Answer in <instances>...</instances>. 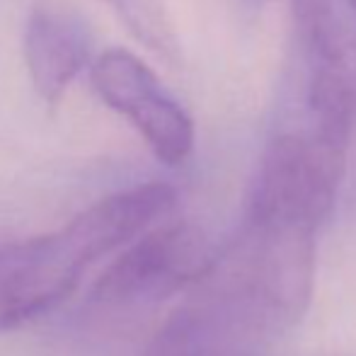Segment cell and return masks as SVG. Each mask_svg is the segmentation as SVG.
<instances>
[{
    "instance_id": "obj_1",
    "label": "cell",
    "mask_w": 356,
    "mask_h": 356,
    "mask_svg": "<svg viewBox=\"0 0 356 356\" xmlns=\"http://www.w3.org/2000/svg\"><path fill=\"white\" fill-rule=\"evenodd\" d=\"M347 150L313 131L279 134L259 160L245 218L315 235L334 207Z\"/></svg>"
},
{
    "instance_id": "obj_2",
    "label": "cell",
    "mask_w": 356,
    "mask_h": 356,
    "mask_svg": "<svg viewBox=\"0 0 356 356\" xmlns=\"http://www.w3.org/2000/svg\"><path fill=\"white\" fill-rule=\"evenodd\" d=\"M211 267L207 238L197 225H160L138 238L99 274L92 298L104 305L155 303L207 279Z\"/></svg>"
},
{
    "instance_id": "obj_3",
    "label": "cell",
    "mask_w": 356,
    "mask_h": 356,
    "mask_svg": "<svg viewBox=\"0 0 356 356\" xmlns=\"http://www.w3.org/2000/svg\"><path fill=\"white\" fill-rule=\"evenodd\" d=\"M90 83L109 109L141 134L160 163L182 165L192 155V117L136 54L127 49L99 54L90 66Z\"/></svg>"
},
{
    "instance_id": "obj_4",
    "label": "cell",
    "mask_w": 356,
    "mask_h": 356,
    "mask_svg": "<svg viewBox=\"0 0 356 356\" xmlns=\"http://www.w3.org/2000/svg\"><path fill=\"white\" fill-rule=\"evenodd\" d=\"M71 230L0 248V332L19 327L56 308L90 267Z\"/></svg>"
},
{
    "instance_id": "obj_5",
    "label": "cell",
    "mask_w": 356,
    "mask_h": 356,
    "mask_svg": "<svg viewBox=\"0 0 356 356\" xmlns=\"http://www.w3.org/2000/svg\"><path fill=\"white\" fill-rule=\"evenodd\" d=\"M92 29L80 13L58 3H39L29 10L22 32V54L37 95L56 104L68 85L90 63Z\"/></svg>"
},
{
    "instance_id": "obj_6",
    "label": "cell",
    "mask_w": 356,
    "mask_h": 356,
    "mask_svg": "<svg viewBox=\"0 0 356 356\" xmlns=\"http://www.w3.org/2000/svg\"><path fill=\"white\" fill-rule=\"evenodd\" d=\"M177 192L165 182H145L99 199L71 220L68 230L90 259H99L138 240L150 225L175 211Z\"/></svg>"
},
{
    "instance_id": "obj_7",
    "label": "cell",
    "mask_w": 356,
    "mask_h": 356,
    "mask_svg": "<svg viewBox=\"0 0 356 356\" xmlns=\"http://www.w3.org/2000/svg\"><path fill=\"white\" fill-rule=\"evenodd\" d=\"M104 3L117 10L119 19L148 51L158 54L168 63L177 61L179 44L165 0H104Z\"/></svg>"
},
{
    "instance_id": "obj_8",
    "label": "cell",
    "mask_w": 356,
    "mask_h": 356,
    "mask_svg": "<svg viewBox=\"0 0 356 356\" xmlns=\"http://www.w3.org/2000/svg\"><path fill=\"white\" fill-rule=\"evenodd\" d=\"M344 3L349 5V10H352V13L356 15V0H344Z\"/></svg>"
}]
</instances>
